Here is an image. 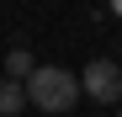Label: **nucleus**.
Here are the masks:
<instances>
[{"instance_id": "obj_1", "label": "nucleus", "mask_w": 122, "mask_h": 117, "mask_svg": "<svg viewBox=\"0 0 122 117\" xmlns=\"http://www.w3.org/2000/svg\"><path fill=\"white\" fill-rule=\"evenodd\" d=\"M80 101V74L58 69V64H37L32 80H27V106L37 112H69Z\"/></svg>"}, {"instance_id": "obj_2", "label": "nucleus", "mask_w": 122, "mask_h": 117, "mask_svg": "<svg viewBox=\"0 0 122 117\" xmlns=\"http://www.w3.org/2000/svg\"><path fill=\"white\" fill-rule=\"evenodd\" d=\"M80 96H90V101H122V69L112 58H90L85 74H80Z\"/></svg>"}, {"instance_id": "obj_3", "label": "nucleus", "mask_w": 122, "mask_h": 117, "mask_svg": "<svg viewBox=\"0 0 122 117\" xmlns=\"http://www.w3.org/2000/svg\"><path fill=\"white\" fill-rule=\"evenodd\" d=\"M27 106V85L21 80H0V117H16Z\"/></svg>"}, {"instance_id": "obj_4", "label": "nucleus", "mask_w": 122, "mask_h": 117, "mask_svg": "<svg viewBox=\"0 0 122 117\" xmlns=\"http://www.w3.org/2000/svg\"><path fill=\"white\" fill-rule=\"evenodd\" d=\"M32 69H37V64H32V53H27V43L5 53V80H21V85H27V80H32Z\"/></svg>"}, {"instance_id": "obj_5", "label": "nucleus", "mask_w": 122, "mask_h": 117, "mask_svg": "<svg viewBox=\"0 0 122 117\" xmlns=\"http://www.w3.org/2000/svg\"><path fill=\"white\" fill-rule=\"evenodd\" d=\"M117 117H122V106H117Z\"/></svg>"}]
</instances>
